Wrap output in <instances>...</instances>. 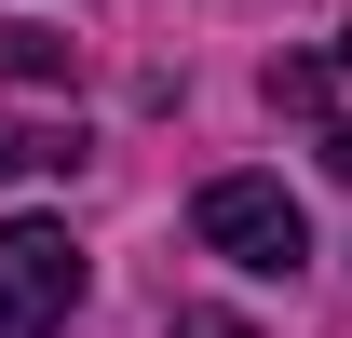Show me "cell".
<instances>
[{"label":"cell","mask_w":352,"mask_h":338,"mask_svg":"<svg viewBox=\"0 0 352 338\" xmlns=\"http://www.w3.org/2000/svg\"><path fill=\"white\" fill-rule=\"evenodd\" d=\"M163 338H258V325H244V311H176Z\"/></svg>","instance_id":"5"},{"label":"cell","mask_w":352,"mask_h":338,"mask_svg":"<svg viewBox=\"0 0 352 338\" xmlns=\"http://www.w3.org/2000/svg\"><path fill=\"white\" fill-rule=\"evenodd\" d=\"M339 68H352V27H339Z\"/></svg>","instance_id":"6"},{"label":"cell","mask_w":352,"mask_h":338,"mask_svg":"<svg viewBox=\"0 0 352 338\" xmlns=\"http://www.w3.org/2000/svg\"><path fill=\"white\" fill-rule=\"evenodd\" d=\"M68 149H82V135H14V122H0V176H14V163H68Z\"/></svg>","instance_id":"4"},{"label":"cell","mask_w":352,"mask_h":338,"mask_svg":"<svg viewBox=\"0 0 352 338\" xmlns=\"http://www.w3.org/2000/svg\"><path fill=\"white\" fill-rule=\"evenodd\" d=\"M68 311H82V244L54 216H14L0 230V338H54Z\"/></svg>","instance_id":"2"},{"label":"cell","mask_w":352,"mask_h":338,"mask_svg":"<svg viewBox=\"0 0 352 338\" xmlns=\"http://www.w3.org/2000/svg\"><path fill=\"white\" fill-rule=\"evenodd\" d=\"M0 68H14V82H54V68H68V41H41V27H0Z\"/></svg>","instance_id":"3"},{"label":"cell","mask_w":352,"mask_h":338,"mask_svg":"<svg viewBox=\"0 0 352 338\" xmlns=\"http://www.w3.org/2000/svg\"><path fill=\"white\" fill-rule=\"evenodd\" d=\"M190 230H204L230 271H298V257H311V216H298L285 176H217V190L190 203Z\"/></svg>","instance_id":"1"}]
</instances>
